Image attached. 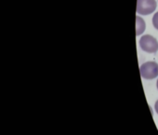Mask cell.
Returning <instances> with one entry per match:
<instances>
[{"label": "cell", "mask_w": 158, "mask_h": 135, "mask_svg": "<svg viewBox=\"0 0 158 135\" xmlns=\"http://www.w3.org/2000/svg\"><path fill=\"white\" fill-rule=\"evenodd\" d=\"M140 76L145 79H153L158 76V63L155 61H146L139 67Z\"/></svg>", "instance_id": "cell-1"}, {"label": "cell", "mask_w": 158, "mask_h": 135, "mask_svg": "<svg viewBox=\"0 0 158 135\" xmlns=\"http://www.w3.org/2000/svg\"><path fill=\"white\" fill-rule=\"evenodd\" d=\"M139 47L148 53H154L158 50V41L150 35H145L139 39Z\"/></svg>", "instance_id": "cell-2"}, {"label": "cell", "mask_w": 158, "mask_h": 135, "mask_svg": "<svg viewBox=\"0 0 158 135\" xmlns=\"http://www.w3.org/2000/svg\"><path fill=\"white\" fill-rule=\"evenodd\" d=\"M157 7L155 0H137V12L140 15L152 13Z\"/></svg>", "instance_id": "cell-3"}, {"label": "cell", "mask_w": 158, "mask_h": 135, "mask_svg": "<svg viewBox=\"0 0 158 135\" xmlns=\"http://www.w3.org/2000/svg\"><path fill=\"white\" fill-rule=\"evenodd\" d=\"M145 30V22L143 21V19H141L139 16L136 17V35L139 36L141 35Z\"/></svg>", "instance_id": "cell-4"}, {"label": "cell", "mask_w": 158, "mask_h": 135, "mask_svg": "<svg viewBox=\"0 0 158 135\" xmlns=\"http://www.w3.org/2000/svg\"><path fill=\"white\" fill-rule=\"evenodd\" d=\"M152 24L156 30H158V12H156L152 17Z\"/></svg>", "instance_id": "cell-5"}, {"label": "cell", "mask_w": 158, "mask_h": 135, "mask_svg": "<svg viewBox=\"0 0 158 135\" xmlns=\"http://www.w3.org/2000/svg\"><path fill=\"white\" fill-rule=\"evenodd\" d=\"M154 110H155V112L158 114V100L156 101V103H155V105H154Z\"/></svg>", "instance_id": "cell-6"}, {"label": "cell", "mask_w": 158, "mask_h": 135, "mask_svg": "<svg viewBox=\"0 0 158 135\" xmlns=\"http://www.w3.org/2000/svg\"><path fill=\"white\" fill-rule=\"evenodd\" d=\"M156 86H157V90H158V80H157V82H156Z\"/></svg>", "instance_id": "cell-7"}]
</instances>
